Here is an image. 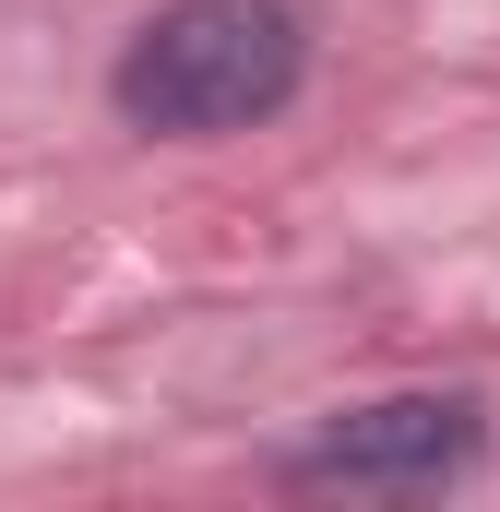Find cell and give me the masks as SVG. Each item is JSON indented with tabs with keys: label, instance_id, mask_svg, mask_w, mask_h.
<instances>
[{
	"label": "cell",
	"instance_id": "obj_2",
	"mask_svg": "<svg viewBox=\"0 0 500 512\" xmlns=\"http://www.w3.org/2000/svg\"><path fill=\"white\" fill-rule=\"evenodd\" d=\"M465 453H477V405L465 393H393V405L334 417L286 477L298 489H405V477H453Z\"/></svg>",
	"mask_w": 500,
	"mask_h": 512
},
{
	"label": "cell",
	"instance_id": "obj_1",
	"mask_svg": "<svg viewBox=\"0 0 500 512\" xmlns=\"http://www.w3.org/2000/svg\"><path fill=\"white\" fill-rule=\"evenodd\" d=\"M310 72V36L286 0H167L120 48L108 96L131 131H250Z\"/></svg>",
	"mask_w": 500,
	"mask_h": 512
}]
</instances>
